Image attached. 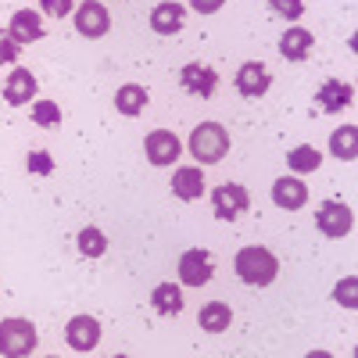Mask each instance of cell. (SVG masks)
I'll return each instance as SVG.
<instances>
[{"instance_id": "obj_8", "label": "cell", "mask_w": 358, "mask_h": 358, "mask_svg": "<svg viewBox=\"0 0 358 358\" xmlns=\"http://www.w3.org/2000/svg\"><path fill=\"white\" fill-rule=\"evenodd\" d=\"M248 208H251V194H248L244 187H236V183L215 187V194H212V212H215V219L233 222L241 212H248Z\"/></svg>"}, {"instance_id": "obj_23", "label": "cell", "mask_w": 358, "mask_h": 358, "mask_svg": "<svg viewBox=\"0 0 358 358\" xmlns=\"http://www.w3.org/2000/svg\"><path fill=\"white\" fill-rule=\"evenodd\" d=\"M287 165H290V172L297 176V172H315L319 165H322V155L315 151V147H308V143H301V147H294V151L287 155Z\"/></svg>"}, {"instance_id": "obj_34", "label": "cell", "mask_w": 358, "mask_h": 358, "mask_svg": "<svg viewBox=\"0 0 358 358\" xmlns=\"http://www.w3.org/2000/svg\"><path fill=\"white\" fill-rule=\"evenodd\" d=\"M43 358H57V355H43Z\"/></svg>"}, {"instance_id": "obj_9", "label": "cell", "mask_w": 358, "mask_h": 358, "mask_svg": "<svg viewBox=\"0 0 358 358\" xmlns=\"http://www.w3.org/2000/svg\"><path fill=\"white\" fill-rule=\"evenodd\" d=\"M65 341L72 351H94L101 344V322L94 315H76L65 326Z\"/></svg>"}, {"instance_id": "obj_7", "label": "cell", "mask_w": 358, "mask_h": 358, "mask_svg": "<svg viewBox=\"0 0 358 358\" xmlns=\"http://www.w3.org/2000/svg\"><path fill=\"white\" fill-rule=\"evenodd\" d=\"M212 273H215V262L204 248H190V251H183V258H179V283L183 287H204L208 280H212Z\"/></svg>"}, {"instance_id": "obj_20", "label": "cell", "mask_w": 358, "mask_h": 358, "mask_svg": "<svg viewBox=\"0 0 358 358\" xmlns=\"http://www.w3.org/2000/svg\"><path fill=\"white\" fill-rule=\"evenodd\" d=\"M151 305L158 308V315H179L183 312V287L179 283H158L151 294Z\"/></svg>"}, {"instance_id": "obj_26", "label": "cell", "mask_w": 358, "mask_h": 358, "mask_svg": "<svg viewBox=\"0 0 358 358\" xmlns=\"http://www.w3.org/2000/svg\"><path fill=\"white\" fill-rule=\"evenodd\" d=\"M334 297H337L341 308H358V276H344L334 287Z\"/></svg>"}, {"instance_id": "obj_17", "label": "cell", "mask_w": 358, "mask_h": 358, "mask_svg": "<svg viewBox=\"0 0 358 358\" xmlns=\"http://www.w3.org/2000/svg\"><path fill=\"white\" fill-rule=\"evenodd\" d=\"M183 22H187V8H183V4H172V0H165V4H158V8L151 11V29H155L158 36L179 33V29H183Z\"/></svg>"}, {"instance_id": "obj_12", "label": "cell", "mask_w": 358, "mask_h": 358, "mask_svg": "<svg viewBox=\"0 0 358 358\" xmlns=\"http://www.w3.org/2000/svg\"><path fill=\"white\" fill-rule=\"evenodd\" d=\"M36 94H40V90H36L33 72L22 69V65H15V69H11V76H8V83H4V101H8V104H15V108H22V104L33 101Z\"/></svg>"}, {"instance_id": "obj_5", "label": "cell", "mask_w": 358, "mask_h": 358, "mask_svg": "<svg viewBox=\"0 0 358 358\" xmlns=\"http://www.w3.org/2000/svg\"><path fill=\"white\" fill-rule=\"evenodd\" d=\"M76 29H79V36H86V40L108 36V29H111L108 8L101 4V0H83V4H76Z\"/></svg>"}, {"instance_id": "obj_16", "label": "cell", "mask_w": 358, "mask_h": 358, "mask_svg": "<svg viewBox=\"0 0 358 358\" xmlns=\"http://www.w3.org/2000/svg\"><path fill=\"white\" fill-rule=\"evenodd\" d=\"M312 47H315V36L301 25L287 29V33L280 36V54L287 57V62H305V57L312 54Z\"/></svg>"}, {"instance_id": "obj_2", "label": "cell", "mask_w": 358, "mask_h": 358, "mask_svg": "<svg viewBox=\"0 0 358 358\" xmlns=\"http://www.w3.org/2000/svg\"><path fill=\"white\" fill-rule=\"evenodd\" d=\"M226 151H229V133L219 122H201L190 133V155L201 165H219L226 158Z\"/></svg>"}, {"instance_id": "obj_10", "label": "cell", "mask_w": 358, "mask_h": 358, "mask_svg": "<svg viewBox=\"0 0 358 358\" xmlns=\"http://www.w3.org/2000/svg\"><path fill=\"white\" fill-rule=\"evenodd\" d=\"M8 36H11L18 47L36 43V40L43 36V18H40V11H33V8L15 11V15H11V25H8Z\"/></svg>"}, {"instance_id": "obj_15", "label": "cell", "mask_w": 358, "mask_h": 358, "mask_svg": "<svg viewBox=\"0 0 358 358\" xmlns=\"http://www.w3.org/2000/svg\"><path fill=\"white\" fill-rule=\"evenodd\" d=\"M319 108L322 111H344V108H351V101H355V86L351 83H344V79H326L322 86H319Z\"/></svg>"}, {"instance_id": "obj_21", "label": "cell", "mask_w": 358, "mask_h": 358, "mask_svg": "<svg viewBox=\"0 0 358 358\" xmlns=\"http://www.w3.org/2000/svg\"><path fill=\"white\" fill-rule=\"evenodd\" d=\"M115 108H118V115L136 118V115L147 108V90H143V86H136V83H126V86L115 94Z\"/></svg>"}, {"instance_id": "obj_24", "label": "cell", "mask_w": 358, "mask_h": 358, "mask_svg": "<svg viewBox=\"0 0 358 358\" xmlns=\"http://www.w3.org/2000/svg\"><path fill=\"white\" fill-rule=\"evenodd\" d=\"M76 244H79V255H86V258H101V255L108 251V236H104L97 226H86V229L76 236Z\"/></svg>"}, {"instance_id": "obj_4", "label": "cell", "mask_w": 358, "mask_h": 358, "mask_svg": "<svg viewBox=\"0 0 358 358\" xmlns=\"http://www.w3.org/2000/svg\"><path fill=\"white\" fill-rule=\"evenodd\" d=\"M143 151H147V162L165 169V165H176L179 155H183V143H179V136L172 129H151L143 140Z\"/></svg>"}, {"instance_id": "obj_27", "label": "cell", "mask_w": 358, "mask_h": 358, "mask_svg": "<svg viewBox=\"0 0 358 358\" xmlns=\"http://www.w3.org/2000/svg\"><path fill=\"white\" fill-rule=\"evenodd\" d=\"M268 8H273L276 15H283V18H290V22H297L305 15V0H268Z\"/></svg>"}, {"instance_id": "obj_22", "label": "cell", "mask_w": 358, "mask_h": 358, "mask_svg": "<svg viewBox=\"0 0 358 358\" xmlns=\"http://www.w3.org/2000/svg\"><path fill=\"white\" fill-rule=\"evenodd\" d=\"M330 155L341 162H351L358 155V126H341L330 136Z\"/></svg>"}, {"instance_id": "obj_18", "label": "cell", "mask_w": 358, "mask_h": 358, "mask_svg": "<svg viewBox=\"0 0 358 358\" xmlns=\"http://www.w3.org/2000/svg\"><path fill=\"white\" fill-rule=\"evenodd\" d=\"M172 194L179 201H197L204 194V172L201 169H176L172 172Z\"/></svg>"}, {"instance_id": "obj_11", "label": "cell", "mask_w": 358, "mask_h": 358, "mask_svg": "<svg viewBox=\"0 0 358 358\" xmlns=\"http://www.w3.org/2000/svg\"><path fill=\"white\" fill-rule=\"evenodd\" d=\"M273 201H276V208H283V212H297V208H305L308 204L305 179H297V176L276 179V183H273Z\"/></svg>"}, {"instance_id": "obj_30", "label": "cell", "mask_w": 358, "mask_h": 358, "mask_svg": "<svg viewBox=\"0 0 358 358\" xmlns=\"http://www.w3.org/2000/svg\"><path fill=\"white\" fill-rule=\"evenodd\" d=\"M54 169V158L47 155V151H33V155H29V172H50Z\"/></svg>"}, {"instance_id": "obj_13", "label": "cell", "mask_w": 358, "mask_h": 358, "mask_svg": "<svg viewBox=\"0 0 358 358\" xmlns=\"http://www.w3.org/2000/svg\"><path fill=\"white\" fill-rule=\"evenodd\" d=\"M179 79H183L187 94H194V97H212L215 90H219V76H215V69H208V65H201V62L187 65Z\"/></svg>"}, {"instance_id": "obj_28", "label": "cell", "mask_w": 358, "mask_h": 358, "mask_svg": "<svg viewBox=\"0 0 358 358\" xmlns=\"http://www.w3.org/2000/svg\"><path fill=\"white\" fill-rule=\"evenodd\" d=\"M18 54H22V47L8 36V29H0V65H15Z\"/></svg>"}, {"instance_id": "obj_25", "label": "cell", "mask_w": 358, "mask_h": 358, "mask_svg": "<svg viewBox=\"0 0 358 358\" xmlns=\"http://www.w3.org/2000/svg\"><path fill=\"white\" fill-rule=\"evenodd\" d=\"M33 122L43 126V129H57L62 126V108H57L54 101H36L33 104Z\"/></svg>"}, {"instance_id": "obj_1", "label": "cell", "mask_w": 358, "mask_h": 358, "mask_svg": "<svg viewBox=\"0 0 358 358\" xmlns=\"http://www.w3.org/2000/svg\"><path fill=\"white\" fill-rule=\"evenodd\" d=\"M233 265H236V276H241L244 283H251V287H268L280 276V258L268 248H258V244L241 248L236 258H233Z\"/></svg>"}, {"instance_id": "obj_32", "label": "cell", "mask_w": 358, "mask_h": 358, "mask_svg": "<svg viewBox=\"0 0 358 358\" xmlns=\"http://www.w3.org/2000/svg\"><path fill=\"white\" fill-rule=\"evenodd\" d=\"M305 358H334V355H330V351H308Z\"/></svg>"}, {"instance_id": "obj_19", "label": "cell", "mask_w": 358, "mask_h": 358, "mask_svg": "<svg viewBox=\"0 0 358 358\" xmlns=\"http://www.w3.org/2000/svg\"><path fill=\"white\" fill-rule=\"evenodd\" d=\"M197 322L204 334H226L229 322H233V308L226 301H208L201 312H197Z\"/></svg>"}, {"instance_id": "obj_6", "label": "cell", "mask_w": 358, "mask_h": 358, "mask_svg": "<svg viewBox=\"0 0 358 358\" xmlns=\"http://www.w3.org/2000/svg\"><path fill=\"white\" fill-rule=\"evenodd\" d=\"M315 226L322 236H330V241H341V236L351 233L355 226V215H351V208L341 204V201H326L319 212H315Z\"/></svg>"}, {"instance_id": "obj_33", "label": "cell", "mask_w": 358, "mask_h": 358, "mask_svg": "<svg viewBox=\"0 0 358 358\" xmlns=\"http://www.w3.org/2000/svg\"><path fill=\"white\" fill-rule=\"evenodd\" d=\"M115 358H129V355H115Z\"/></svg>"}, {"instance_id": "obj_3", "label": "cell", "mask_w": 358, "mask_h": 358, "mask_svg": "<svg viewBox=\"0 0 358 358\" xmlns=\"http://www.w3.org/2000/svg\"><path fill=\"white\" fill-rule=\"evenodd\" d=\"M36 351V326L29 319H0V355L29 358Z\"/></svg>"}, {"instance_id": "obj_29", "label": "cell", "mask_w": 358, "mask_h": 358, "mask_svg": "<svg viewBox=\"0 0 358 358\" xmlns=\"http://www.w3.org/2000/svg\"><path fill=\"white\" fill-rule=\"evenodd\" d=\"M40 8H43V15H50V18H65L76 4H72V0H40Z\"/></svg>"}, {"instance_id": "obj_14", "label": "cell", "mask_w": 358, "mask_h": 358, "mask_svg": "<svg viewBox=\"0 0 358 358\" xmlns=\"http://www.w3.org/2000/svg\"><path fill=\"white\" fill-rule=\"evenodd\" d=\"M268 83H273V76H268V69L262 62H248L236 69V90H241L244 97H262Z\"/></svg>"}, {"instance_id": "obj_31", "label": "cell", "mask_w": 358, "mask_h": 358, "mask_svg": "<svg viewBox=\"0 0 358 358\" xmlns=\"http://www.w3.org/2000/svg\"><path fill=\"white\" fill-rule=\"evenodd\" d=\"M222 4H226V0H190V8H194L197 15H215Z\"/></svg>"}]
</instances>
